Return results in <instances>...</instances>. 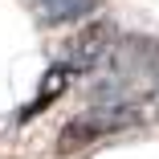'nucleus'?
<instances>
[{
    "label": "nucleus",
    "mask_w": 159,
    "mask_h": 159,
    "mask_svg": "<svg viewBox=\"0 0 159 159\" xmlns=\"http://www.w3.org/2000/svg\"><path fill=\"white\" fill-rule=\"evenodd\" d=\"M139 122V110L135 106H122V102H102V106H90L82 114H74L66 126H61L57 135V155H74L90 143L98 139H110L118 131H126V126Z\"/></svg>",
    "instance_id": "nucleus-1"
},
{
    "label": "nucleus",
    "mask_w": 159,
    "mask_h": 159,
    "mask_svg": "<svg viewBox=\"0 0 159 159\" xmlns=\"http://www.w3.org/2000/svg\"><path fill=\"white\" fill-rule=\"evenodd\" d=\"M110 25H90V29H82V33L70 41V49H66V66L74 70V74H82V70H94V66H102V61L110 57Z\"/></svg>",
    "instance_id": "nucleus-2"
},
{
    "label": "nucleus",
    "mask_w": 159,
    "mask_h": 159,
    "mask_svg": "<svg viewBox=\"0 0 159 159\" xmlns=\"http://www.w3.org/2000/svg\"><path fill=\"white\" fill-rule=\"evenodd\" d=\"M70 82H74V70L66 66V61H57V66L45 74V82H41V90H37V98H33V102H29V106L20 110V118H33V114H41V110H45L53 98H61V94H66V86H70Z\"/></svg>",
    "instance_id": "nucleus-3"
},
{
    "label": "nucleus",
    "mask_w": 159,
    "mask_h": 159,
    "mask_svg": "<svg viewBox=\"0 0 159 159\" xmlns=\"http://www.w3.org/2000/svg\"><path fill=\"white\" fill-rule=\"evenodd\" d=\"M122 45L135 53V57H126V61H131L139 74H147V78H155V82H159V41H147V37H126Z\"/></svg>",
    "instance_id": "nucleus-4"
},
{
    "label": "nucleus",
    "mask_w": 159,
    "mask_h": 159,
    "mask_svg": "<svg viewBox=\"0 0 159 159\" xmlns=\"http://www.w3.org/2000/svg\"><path fill=\"white\" fill-rule=\"evenodd\" d=\"M37 4H41V12H45L49 20L66 25V20H82L98 0H37Z\"/></svg>",
    "instance_id": "nucleus-5"
}]
</instances>
